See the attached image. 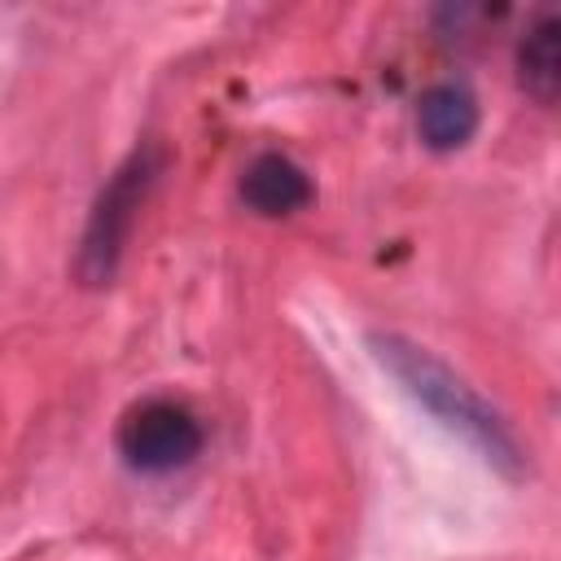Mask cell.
<instances>
[{
  "instance_id": "obj_1",
  "label": "cell",
  "mask_w": 561,
  "mask_h": 561,
  "mask_svg": "<svg viewBox=\"0 0 561 561\" xmlns=\"http://www.w3.org/2000/svg\"><path fill=\"white\" fill-rule=\"evenodd\" d=\"M373 351L390 368V377L425 412H434L447 430H456L465 443H473L486 465H495L508 478H522V469H526L522 443L513 438V430L504 425V416L469 381H460L443 359H434L425 346H416V342H408L399 333H377L373 337Z\"/></svg>"
},
{
  "instance_id": "obj_2",
  "label": "cell",
  "mask_w": 561,
  "mask_h": 561,
  "mask_svg": "<svg viewBox=\"0 0 561 561\" xmlns=\"http://www.w3.org/2000/svg\"><path fill=\"white\" fill-rule=\"evenodd\" d=\"M162 171V153L153 145L136 149L118 171L114 180L101 188L92 215H88V228H83V241H79V276L88 285H105L123 259V245L131 237V224H136V210L145 202V193L153 188Z\"/></svg>"
},
{
  "instance_id": "obj_3",
  "label": "cell",
  "mask_w": 561,
  "mask_h": 561,
  "mask_svg": "<svg viewBox=\"0 0 561 561\" xmlns=\"http://www.w3.org/2000/svg\"><path fill=\"white\" fill-rule=\"evenodd\" d=\"M202 451V421L175 399H140L118 421V456L136 473L184 469Z\"/></svg>"
},
{
  "instance_id": "obj_4",
  "label": "cell",
  "mask_w": 561,
  "mask_h": 561,
  "mask_svg": "<svg viewBox=\"0 0 561 561\" xmlns=\"http://www.w3.org/2000/svg\"><path fill=\"white\" fill-rule=\"evenodd\" d=\"M241 202L263 219H280V215H294L311 202V180L294 158L259 153L241 171Z\"/></svg>"
},
{
  "instance_id": "obj_5",
  "label": "cell",
  "mask_w": 561,
  "mask_h": 561,
  "mask_svg": "<svg viewBox=\"0 0 561 561\" xmlns=\"http://www.w3.org/2000/svg\"><path fill=\"white\" fill-rule=\"evenodd\" d=\"M478 131V101L465 83H434L421 92L416 101V136L447 153V149H460L469 145Z\"/></svg>"
},
{
  "instance_id": "obj_6",
  "label": "cell",
  "mask_w": 561,
  "mask_h": 561,
  "mask_svg": "<svg viewBox=\"0 0 561 561\" xmlns=\"http://www.w3.org/2000/svg\"><path fill=\"white\" fill-rule=\"evenodd\" d=\"M517 83L530 101L552 105L561 92V22L557 13H539L517 44Z\"/></svg>"
}]
</instances>
